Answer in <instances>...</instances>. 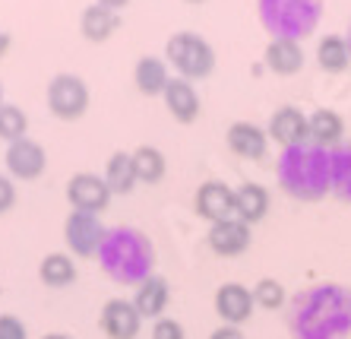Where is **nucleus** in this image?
Segmentation results:
<instances>
[{
  "label": "nucleus",
  "mask_w": 351,
  "mask_h": 339,
  "mask_svg": "<svg viewBox=\"0 0 351 339\" xmlns=\"http://www.w3.org/2000/svg\"><path fill=\"white\" fill-rule=\"evenodd\" d=\"M165 54H168V64H174V70H178L184 80H203V76L213 73V67H215L213 45L196 32L171 35Z\"/></svg>",
  "instance_id": "1"
},
{
  "label": "nucleus",
  "mask_w": 351,
  "mask_h": 339,
  "mask_svg": "<svg viewBox=\"0 0 351 339\" xmlns=\"http://www.w3.org/2000/svg\"><path fill=\"white\" fill-rule=\"evenodd\" d=\"M105 244H111V248H117V264H108V273L114 276V279H146V270L149 264H152V248L146 244V238L136 232H130V229H114V232H108Z\"/></svg>",
  "instance_id": "2"
},
{
  "label": "nucleus",
  "mask_w": 351,
  "mask_h": 339,
  "mask_svg": "<svg viewBox=\"0 0 351 339\" xmlns=\"http://www.w3.org/2000/svg\"><path fill=\"white\" fill-rule=\"evenodd\" d=\"M89 105V89L80 76L73 73H58L48 83V108L64 121H76Z\"/></svg>",
  "instance_id": "3"
},
{
  "label": "nucleus",
  "mask_w": 351,
  "mask_h": 339,
  "mask_svg": "<svg viewBox=\"0 0 351 339\" xmlns=\"http://www.w3.org/2000/svg\"><path fill=\"white\" fill-rule=\"evenodd\" d=\"M64 238H66V244L73 248V254L92 257V254H98V250H101L108 232H105V225L98 222L95 213H80V209H73V213L66 215Z\"/></svg>",
  "instance_id": "4"
},
{
  "label": "nucleus",
  "mask_w": 351,
  "mask_h": 339,
  "mask_svg": "<svg viewBox=\"0 0 351 339\" xmlns=\"http://www.w3.org/2000/svg\"><path fill=\"white\" fill-rule=\"evenodd\" d=\"M66 200L73 203V209L80 213H98V209H105L111 203V187H108L105 178H98V174H73L70 184H66Z\"/></svg>",
  "instance_id": "5"
},
{
  "label": "nucleus",
  "mask_w": 351,
  "mask_h": 339,
  "mask_svg": "<svg viewBox=\"0 0 351 339\" xmlns=\"http://www.w3.org/2000/svg\"><path fill=\"white\" fill-rule=\"evenodd\" d=\"M254 307H256L254 292L247 289V285H241V282H225V285L215 292V314L225 323H231V327L250 320Z\"/></svg>",
  "instance_id": "6"
},
{
  "label": "nucleus",
  "mask_w": 351,
  "mask_h": 339,
  "mask_svg": "<svg viewBox=\"0 0 351 339\" xmlns=\"http://www.w3.org/2000/svg\"><path fill=\"white\" fill-rule=\"evenodd\" d=\"M139 323H143V317L127 298H111L101 307V330L111 339H136Z\"/></svg>",
  "instance_id": "7"
},
{
  "label": "nucleus",
  "mask_w": 351,
  "mask_h": 339,
  "mask_svg": "<svg viewBox=\"0 0 351 339\" xmlns=\"http://www.w3.org/2000/svg\"><path fill=\"white\" fill-rule=\"evenodd\" d=\"M209 248L221 257H237L250 248V225L241 222L237 215L231 219H221V222H213L209 229Z\"/></svg>",
  "instance_id": "8"
},
{
  "label": "nucleus",
  "mask_w": 351,
  "mask_h": 339,
  "mask_svg": "<svg viewBox=\"0 0 351 339\" xmlns=\"http://www.w3.org/2000/svg\"><path fill=\"white\" fill-rule=\"evenodd\" d=\"M196 213L209 219V222H221L234 215V191L221 181H206L196 191Z\"/></svg>",
  "instance_id": "9"
},
{
  "label": "nucleus",
  "mask_w": 351,
  "mask_h": 339,
  "mask_svg": "<svg viewBox=\"0 0 351 339\" xmlns=\"http://www.w3.org/2000/svg\"><path fill=\"white\" fill-rule=\"evenodd\" d=\"M45 149L38 146L35 140H16L10 143L7 149V168L13 178H23V181H32V178H38L41 172H45Z\"/></svg>",
  "instance_id": "10"
},
{
  "label": "nucleus",
  "mask_w": 351,
  "mask_h": 339,
  "mask_svg": "<svg viewBox=\"0 0 351 339\" xmlns=\"http://www.w3.org/2000/svg\"><path fill=\"white\" fill-rule=\"evenodd\" d=\"M269 133H272V140H278L282 146H298V143H304L311 137L307 117L301 115V108H294V105H282L269 117Z\"/></svg>",
  "instance_id": "11"
},
{
  "label": "nucleus",
  "mask_w": 351,
  "mask_h": 339,
  "mask_svg": "<svg viewBox=\"0 0 351 339\" xmlns=\"http://www.w3.org/2000/svg\"><path fill=\"white\" fill-rule=\"evenodd\" d=\"M162 95H165L168 111L178 117L180 124L196 121V115H199V95H196V89L190 86V80H168Z\"/></svg>",
  "instance_id": "12"
},
{
  "label": "nucleus",
  "mask_w": 351,
  "mask_h": 339,
  "mask_svg": "<svg viewBox=\"0 0 351 339\" xmlns=\"http://www.w3.org/2000/svg\"><path fill=\"white\" fill-rule=\"evenodd\" d=\"M168 282L162 276H152L149 273L146 279L136 285V295H133V307L139 311V317H162V311L168 307Z\"/></svg>",
  "instance_id": "13"
},
{
  "label": "nucleus",
  "mask_w": 351,
  "mask_h": 339,
  "mask_svg": "<svg viewBox=\"0 0 351 339\" xmlns=\"http://www.w3.org/2000/svg\"><path fill=\"white\" fill-rule=\"evenodd\" d=\"M225 140H228L231 152H237V156H244V159L266 156V133L256 124H250V121H234V124L228 127V137H225Z\"/></svg>",
  "instance_id": "14"
},
{
  "label": "nucleus",
  "mask_w": 351,
  "mask_h": 339,
  "mask_svg": "<svg viewBox=\"0 0 351 339\" xmlns=\"http://www.w3.org/2000/svg\"><path fill=\"white\" fill-rule=\"evenodd\" d=\"M266 209H269V194H266V187L247 181L234 191V215L241 222H247V225L260 222L263 215H266Z\"/></svg>",
  "instance_id": "15"
},
{
  "label": "nucleus",
  "mask_w": 351,
  "mask_h": 339,
  "mask_svg": "<svg viewBox=\"0 0 351 339\" xmlns=\"http://www.w3.org/2000/svg\"><path fill=\"white\" fill-rule=\"evenodd\" d=\"M266 64H269L272 73L278 76H291L304 67V51L294 38H276L266 48Z\"/></svg>",
  "instance_id": "16"
},
{
  "label": "nucleus",
  "mask_w": 351,
  "mask_h": 339,
  "mask_svg": "<svg viewBox=\"0 0 351 339\" xmlns=\"http://www.w3.org/2000/svg\"><path fill=\"white\" fill-rule=\"evenodd\" d=\"M117 25H121V13H117V10L101 7V3H92V7L82 10L80 29H82V35H86L89 42H105Z\"/></svg>",
  "instance_id": "17"
},
{
  "label": "nucleus",
  "mask_w": 351,
  "mask_h": 339,
  "mask_svg": "<svg viewBox=\"0 0 351 339\" xmlns=\"http://www.w3.org/2000/svg\"><path fill=\"white\" fill-rule=\"evenodd\" d=\"M105 181L111 187V194H130L136 184V168H133V156L130 152H114L108 159V172Z\"/></svg>",
  "instance_id": "18"
},
{
  "label": "nucleus",
  "mask_w": 351,
  "mask_h": 339,
  "mask_svg": "<svg viewBox=\"0 0 351 339\" xmlns=\"http://www.w3.org/2000/svg\"><path fill=\"white\" fill-rule=\"evenodd\" d=\"M38 276L51 289H64V285H70L76 279V266L66 254H48L38 266Z\"/></svg>",
  "instance_id": "19"
},
{
  "label": "nucleus",
  "mask_w": 351,
  "mask_h": 339,
  "mask_svg": "<svg viewBox=\"0 0 351 339\" xmlns=\"http://www.w3.org/2000/svg\"><path fill=\"white\" fill-rule=\"evenodd\" d=\"M307 130H311V137L317 143H335V140H342L345 124L332 108H317V111L307 117Z\"/></svg>",
  "instance_id": "20"
},
{
  "label": "nucleus",
  "mask_w": 351,
  "mask_h": 339,
  "mask_svg": "<svg viewBox=\"0 0 351 339\" xmlns=\"http://www.w3.org/2000/svg\"><path fill=\"white\" fill-rule=\"evenodd\" d=\"M133 156V168H136V181H146V184H156L165 178V156L162 149L156 146H139L130 152Z\"/></svg>",
  "instance_id": "21"
},
{
  "label": "nucleus",
  "mask_w": 351,
  "mask_h": 339,
  "mask_svg": "<svg viewBox=\"0 0 351 339\" xmlns=\"http://www.w3.org/2000/svg\"><path fill=\"white\" fill-rule=\"evenodd\" d=\"M136 86L139 92H146V95H162L165 86H168V70L158 58H143L136 64Z\"/></svg>",
  "instance_id": "22"
},
{
  "label": "nucleus",
  "mask_w": 351,
  "mask_h": 339,
  "mask_svg": "<svg viewBox=\"0 0 351 339\" xmlns=\"http://www.w3.org/2000/svg\"><path fill=\"white\" fill-rule=\"evenodd\" d=\"M317 60L326 73H342L348 67V45H345L342 35H326L317 48Z\"/></svg>",
  "instance_id": "23"
},
{
  "label": "nucleus",
  "mask_w": 351,
  "mask_h": 339,
  "mask_svg": "<svg viewBox=\"0 0 351 339\" xmlns=\"http://www.w3.org/2000/svg\"><path fill=\"white\" fill-rule=\"evenodd\" d=\"M25 127H29V117H25L23 108L16 105H0V137L10 143H16L25 137Z\"/></svg>",
  "instance_id": "24"
},
{
  "label": "nucleus",
  "mask_w": 351,
  "mask_h": 339,
  "mask_svg": "<svg viewBox=\"0 0 351 339\" xmlns=\"http://www.w3.org/2000/svg\"><path fill=\"white\" fill-rule=\"evenodd\" d=\"M254 305H260V307H266V311H276V307H282L285 305V285L282 282H276V279H260L254 285Z\"/></svg>",
  "instance_id": "25"
},
{
  "label": "nucleus",
  "mask_w": 351,
  "mask_h": 339,
  "mask_svg": "<svg viewBox=\"0 0 351 339\" xmlns=\"http://www.w3.org/2000/svg\"><path fill=\"white\" fill-rule=\"evenodd\" d=\"M152 339H184V327L174 317H158L152 323Z\"/></svg>",
  "instance_id": "26"
},
{
  "label": "nucleus",
  "mask_w": 351,
  "mask_h": 339,
  "mask_svg": "<svg viewBox=\"0 0 351 339\" xmlns=\"http://www.w3.org/2000/svg\"><path fill=\"white\" fill-rule=\"evenodd\" d=\"M0 339H25L23 320L13 314H0Z\"/></svg>",
  "instance_id": "27"
},
{
  "label": "nucleus",
  "mask_w": 351,
  "mask_h": 339,
  "mask_svg": "<svg viewBox=\"0 0 351 339\" xmlns=\"http://www.w3.org/2000/svg\"><path fill=\"white\" fill-rule=\"evenodd\" d=\"M13 200H16L13 184H10V178H3V174H0V213H7V209L13 207Z\"/></svg>",
  "instance_id": "28"
},
{
  "label": "nucleus",
  "mask_w": 351,
  "mask_h": 339,
  "mask_svg": "<svg viewBox=\"0 0 351 339\" xmlns=\"http://www.w3.org/2000/svg\"><path fill=\"white\" fill-rule=\"evenodd\" d=\"M209 339H244V333H241V327H231V323H225V327H219V330H215Z\"/></svg>",
  "instance_id": "29"
},
{
  "label": "nucleus",
  "mask_w": 351,
  "mask_h": 339,
  "mask_svg": "<svg viewBox=\"0 0 351 339\" xmlns=\"http://www.w3.org/2000/svg\"><path fill=\"white\" fill-rule=\"evenodd\" d=\"M7 51H10V35L3 32V29H0V58H3Z\"/></svg>",
  "instance_id": "30"
},
{
  "label": "nucleus",
  "mask_w": 351,
  "mask_h": 339,
  "mask_svg": "<svg viewBox=\"0 0 351 339\" xmlns=\"http://www.w3.org/2000/svg\"><path fill=\"white\" fill-rule=\"evenodd\" d=\"M98 3H101V7H111V10H121L127 0H98Z\"/></svg>",
  "instance_id": "31"
},
{
  "label": "nucleus",
  "mask_w": 351,
  "mask_h": 339,
  "mask_svg": "<svg viewBox=\"0 0 351 339\" xmlns=\"http://www.w3.org/2000/svg\"><path fill=\"white\" fill-rule=\"evenodd\" d=\"M41 339H70V336H64V333H48V336H41Z\"/></svg>",
  "instance_id": "32"
},
{
  "label": "nucleus",
  "mask_w": 351,
  "mask_h": 339,
  "mask_svg": "<svg viewBox=\"0 0 351 339\" xmlns=\"http://www.w3.org/2000/svg\"><path fill=\"white\" fill-rule=\"evenodd\" d=\"M0 105H3V86H0Z\"/></svg>",
  "instance_id": "33"
},
{
  "label": "nucleus",
  "mask_w": 351,
  "mask_h": 339,
  "mask_svg": "<svg viewBox=\"0 0 351 339\" xmlns=\"http://www.w3.org/2000/svg\"><path fill=\"white\" fill-rule=\"evenodd\" d=\"M193 3H199V0H193Z\"/></svg>",
  "instance_id": "34"
}]
</instances>
